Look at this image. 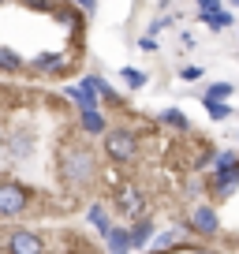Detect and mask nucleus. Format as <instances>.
<instances>
[{"label": "nucleus", "mask_w": 239, "mask_h": 254, "mask_svg": "<svg viewBox=\"0 0 239 254\" xmlns=\"http://www.w3.org/2000/svg\"><path fill=\"white\" fill-rule=\"evenodd\" d=\"M194 254H217V251H194Z\"/></svg>", "instance_id": "nucleus-29"}, {"label": "nucleus", "mask_w": 239, "mask_h": 254, "mask_svg": "<svg viewBox=\"0 0 239 254\" xmlns=\"http://www.w3.org/2000/svg\"><path fill=\"white\" fill-rule=\"evenodd\" d=\"M224 4H232V8H239V0H224Z\"/></svg>", "instance_id": "nucleus-28"}, {"label": "nucleus", "mask_w": 239, "mask_h": 254, "mask_svg": "<svg viewBox=\"0 0 239 254\" xmlns=\"http://www.w3.org/2000/svg\"><path fill=\"white\" fill-rule=\"evenodd\" d=\"M146 254H153V251H146Z\"/></svg>", "instance_id": "nucleus-31"}, {"label": "nucleus", "mask_w": 239, "mask_h": 254, "mask_svg": "<svg viewBox=\"0 0 239 254\" xmlns=\"http://www.w3.org/2000/svg\"><path fill=\"white\" fill-rule=\"evenodd\" d=\"M202 105H206V116L213 120V124L232 120V105H228V101H202Z\"/></svg>", "instance_id": "nucleus-22"}, {"label": "nucleus", "mask_w": 239, "mask_h": 254, "mask_svg": "<svg viewBox=\"0 0 239 254\" xmlns=\"http://www.w3.org/2000/svg\"><path fill=\"white\" fill-rule=\"evenodd\" d=\"M64 94H67V101H71V105H75L79 112H82V109H101L97 94H94V90H90V86H86L82 79H79V82H71V86H67Z\"/></svg>", "instance_id": "nucleus-12"}, {"label": "nucleus", "mask_w": 239, "mask_h": 254, "mask_svg": "<svg viewBox=\"0 0 239 254\" xmlns=\"http://www.w3.org/2000/svg\"><path fill=\"white\" fill-rule=\"evenodd\" d=\"M213 172H224V168H236L239 165V150H213Z\"/></svg>", "instance_id": "nucleus-21"}, {"label": "nucleus", "mask_w": 239, "mask_h": 254, "mask_svg": "<svg viewBox=\"0 0 239 254\" xmlns=\"http://www.w3.org/2000/svg\"><path fill=\"white\" fill-rule=\"evenodd\" d=\"M112 206H116V209H120L123 217H131V221L146 217V194H142V187H138V183H131V180L116 183V194H112Z\"/></svg>", "instance_id": "nucleus-6"}, {"label": "nucleus", "mask_w": 239, "mask_h": 254, "mask_svg": "<svg viewBox=\"0 0 239 254\" xmlns=\"http://www.w3.org/2000/svg\"><path fill=\"white\" fill-rule=\"evenodd\" d=\"M38 127L30 124H15L8 131V142H4V150H8V157L15 161V165H26V161H34V153H38Z\"/></svg>", "instance_id": "nucleus-4"}, {"label": "nucleus", "mask_w": 239, "mask_h": 254, "mask_svg": "<svg viewBox=\"0 0 239 254\" xmlns=\"http://www.w3.org/2000/svg\"><path fill=\"white\" fill-rule=\"evenodd\" d=\"M194 8L198 11H217V8H224V0H194Z\"/></svg>", "instance_id": "nucleus-25"}, {"label": "nucleus", "mask_w": 239, "mask_h": 254, "mask_svg": "<svg viewBox=\"0 0 239 254\" xmlns=\"http://www.w3.org/2000/svg\"><path fill=\"white\" fill-rule=\"evenodd\" d=\"M198 23H202V26H209V30H228V26H232V11H228V8L198 11Z\"/></svg>", "instance_id": "nucleus-16"}, {"label": "nucleus", "mask_w": 239, "mask_h": 254, "mask_svg": "<svg viewBox=\"0 0 239 254\" xmlns=\"http://www.w3.org/2000/svg\"><path fill=\"white\" fill-rule=\"evenodd\" d=\"M0 75H26V60L11 45H0Z\"/></svg>", "instance_id": "nucleus-14"}, {"label": "nucleus", "mask_w": 239, "mask_h": 254, "mask_svg": "<svg viewBox=\"0 0 239 254\" xmlns=\"http://www.w3.org/2000/svg\"><path fill=\"white\" fill-rule=\"evenodd\" d=\"M75 131L86 138H101L105 131H109V112L105 109H82L79 116H75Z\"/></svg>", "instance_id": "nucleus-11"}, {"label": "nucleus", "mask_w": 239, "mask_h": 254, "mask_svg": "<svg viewBox=\"0 0 239 254\" xmlns=\"http://www.w3.org/2000/svg\"><path fill=\"white\" fill-rule=\"evenodd\" d=\"M153 221H150V213L146 217H138V221H131V228H127V236H131V251H142L146 243L153 239Z\"/></svg>", "instance_id": "nucleus-13"}, {"label": "nucleus", "mask_w": 239, "mask_h": 254, "mask_svg": "<svg viewBox=\"0 0 239 254\" xmlns=\"http://www.w3.org/2000/svg\"><path fill=\"white\" fill-rule=\"evenodd\" d=\"M179 79H183V82H198L202 79V64H187V67H179Z\"/></svg>", "instance_id": "nucleus-24"}, {"label": "nucleus", "mask_w": 239, "mask_h": 254, "mask_svg": "<svg viewBox=\"0 0 239 254\" xmlns=\"http://www.w3.org/2000/svg\"><path fill=\"white\" fill-rule=\"evenodd\" d=\"M75 8H79L82 15H94V11H97V0H75Z\"/></svg>", "instance_id": "nucleus-26"}, {"label": "nucleus", "mask_w": 239, "mask_h": 254, "mask_svg": "<svg viewBox=\"0 0 239 254\" xmlns=\"http://www.w3.org/2000/svg\"><path fill=\"white\" fill-rule=\"evenodd\" d=\"M71 53H38L34 60H26V75L34 79H60V75H71Z\"/></svg>", "instance_id": "nucleus-5"}, {"label": "nucleus", "mask_w": 239, "mask_h": 254, "mask_svg": "<svg viewBox=\"0 0 239 254\" xmlns=\"http://www.w3.org/2000/svg\"><path fill=\"white\" fill-rule=\"evenodd\" d=\"M4 251L8 254H45V239L34 228H11L4 239Z\"/></svg>", "instance_id": "nucleus-8"}, {"label": "nucleus", "mask_w": 239, "mask_h": 254, "mask_svg": "<svg viewBox=\"0 0 239 254\" xmlns=\"http://www.w3.org/2000/svg\"><path fill=\"white\" fill-rule=\"evenodd\" d=\"M157 120H161V124L168 127V131H187V127H191V120H187V116H183L179 109H165V112H161Z\"/></svg>", "instance_id": "nucleus-19"}, {"label": "nucleus", "mask_w": 239, "mask_h": 254, "mask_svg": "<svg viewBox=\"0 0 239 254\" xmlns=\"http://www.w3.org/2000/svg\"><path fill=\"white\" fill-rule=\"evenodd\" d=\"M86 221L94 224V228L101 232V236H105V232L112 228V217H109V206H105V202H94V206L86 209Z\"/></svg>", "instance_id": "nucleus-17"}, {"label": "nucleus", "mask_w": 239, "mask_h": 254, "mask_svg": "<svg viewBox=\"0 0 239 254\" xmlns=\"http://www.w3.org/2000/svg\"><path fill=\"white\" fill-rule=\"evenodd\" d=\"M49 15L64 26V30H71V38H82V30H86V15L75 8V0H56Z\"/></svg>", "instance_id": "nucleus-9"}, {"label": "nucleus", "mask_w": 239, "mask_h": 254, "mask_svg": "<svg viewBox=\"0 0 239 254\" xmlns=\"http://www.w3.org/2000/svg\"><path fill=\"white\" fill-rule=\"evenodd\" d=\"M101 153L116 165H127V161L138 157V135L131 127H109L101 135Z\"/></svg>", "instance_id": "nucleus-2"}, {"label": "nucleus", "mask_w": 239, "mask_h": 254, "mask_svg": "<svg viewBox=\"0 0 239 254\" xmlns=\"http://www.w3.org/2000/svg\"><path fill=\"white\" fill-rule=\"evenodd\" d=\"M176 239H179V228H165V232H153V254H161V251H172L176 247Z\"/></svg>", "instance_id": "nucleus-20"}, {"label": "nucleus", "mask_w": 239, "mask_h": 254, "mask_svg": "<svg viewBox=\"0 0 239 254\" xmlns=\"http://www.w3.org/2000/svg\"><path fill=\"white\" fill-rule=\"evenodd\" d=\"M138 45H142L146 53H153V49H157V38H142V41H138Z\"/></svg>", "instance_id": "nucleus-27"}, {"label": "nucleus", "mask_w": 239, "mask_h": 254, "mask_svg": "<svg viewBox=\"0 0 239 254\" xmlns=\"http://www.w3.org/2000/svg\"><path fill=\"white\" fill-rule=\"evenodd\" d=\"M120 79L127 82L131 90H142L146 82H150V75H146V71H138V67H123V71H120Z\"/></svg>", "instance_id": "nucleus-23"}, {"label": "nucleus", "mask_w": 239, "mask_h": 254, "mask_svg": "<svg viewBox=\"0 0 239 254\" xmlns=\"http://www.w3.org/2000/svg\"><path fill=\"white\" fill-rule=\"evenodd\" d=\"M187 232H194V236L209 239L221 232V217H217V209L209 206V202H194L191 209H187Z\"/></svg>", "instance_id": "nucleus-7"}, {"label": "nucleus", "mask_w": 239, "mask_h": 254, "mask_svg": "<svg viewBox=\"0 0 239 254\" xmlns=\"http://www.w3.org/2000/svg\"><path fill=\"white\" fill-rule=\"evenodd\" d=\"M105 251H109V254H131V236H127V228H116V224H112V228L105 232Z\"/></svg>", "instance_id": "nucleus-15"}, {"label": "nucleus", "mask_w": 239, "mask_h": 254, "mask_svg": "<svg viewBox=\"0 0 239 254\" xmlns=\"http://www.w3.org/2000/svg\"><path fill=\"white\" fill-rule=\"evenodd\" d=\"M4 4H8V0H0V8H4Z\"/></svg>", "instance_id": "nucleus-30"}, {"label": "nucleus", "mask_w": 239, "mask_h": 254, "mask_svg": "<svg viewBox=\"0 0 239 254\" xmlns=\"http://www.w3.org/2000/svg\"><path fill=\"white\" fill-rule=\"evenodd\" d=\"M56 176L67 190H86L97 180V150L86 142H67L64 150L56 153Z\"/></svg>", "instance_id": "nucleus-1"}, {"label": "nucleus", "mask_w": 239, "mask_h": 254, "mask_svg": "<svg viewBox=\"0 0 239 254\" xmlns=\"http://www.w3.org/2000/svg\"><path fill=\"white\" fill-rule=\"evenodd\" d=\"M232 94H236L232 82H209V86L202 90V101H228Z\"/></svg>", "instance_id": "nucleus-18"}, {"label": "nucleus", "mask_w": 239, "mask_h": 254, "mask_svg": "<svg viewBox=\"0 0 239 254\" xmlns=\"http://www.w3.org/2000/svg\"><path fill=\"white\" fill-rule=\"evenodd\" d=\"M30 209V187L23 180H0V221H15Z\"/></svg>", "instance_id": "nucleus-3"}, {"label": "nucleus", "mask_w": 239, "mask_h": 254, "mask_svg": "<svg viewBox=\"0 0 239 254\" xmlns=\"http://www.w3.org/2000/svg\"><path fill=\"white\" fill-rule=\"evenodd\" d=\"M206 190H209V198H213V202L232 198V194L239 190V165L236 168H224V172H213L206 180Z\"/></svg>", "instance_id": "nucleus-10"}]
</instances>
